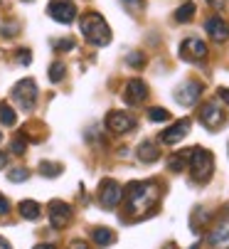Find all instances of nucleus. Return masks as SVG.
I'll list each match as a JSON object with an SVG mask.
<instances>
[{
    "mask_svg": "<svg viewBox=\"0 0 229 249\" xmlns=\"http://www.w3.org/2000/svg\"><path fill=\"white\" fill-rule=\"evenodd\" d=\"M207 3L214 8V10H222L224 8V3H227V0H207Z\"/></svg>",
    "mask_w": 229,
    "mask_h": 249,
    "instance_id": "473e14b6",
    "label": "nucleus"
},
{
    "mask_svg": "<svg viewBox=\"0 0 229 249\" xmlns=\"http://www.w3.org/2000/svg\"><path fill=\"white\" fill-rule=\"evenodd\" d=\"M126 64H128V67H136V69H141V67L145 64V57H143L141 52H131V54L126 57Z\"/></svg>",
    "mask_w": 229,
    "mask_h": 249,
    "instance_id": "bb28decb",
    "label": "nucleus"
},
{
    "mask_svg": "<svg viewBox=\"0 0 229 249\" xmlns=\"http://www.w3.org/2000/svg\"><path fill=\"white\" fill-rule=\"evenodd\" d=\"M148 119L153 124H163V121H170V111L163 109V106H153V109L148 111Z\"/></svg>",
    "mask_w": 229,
    "mask_h": 249,
    "instance_id": "4be33fe9",
    "label": "nucleus"
},
{
    "mask_svg": "<svg viewBox=\"0 0 229 249\" xmlns=\"http://www.w3.org/2000/svg\"><path fill=\"white\" fill-rule=\"evenodd\" d=\"M121 200H123V188L116 180H111V178L101 180V188H99V202H101V207L113 210Z\"/></svg>",
    "mask_w": 229,
    "mask_h": 249,
    "instance_id": "423d86ee",
    "label": "nucleus"
},
{
    "mask_svg": "<svg viewBox=\"0 0 229 249\" xmlns=\"http://www.w3.org/2000/svg\"><path fill=\"white\" fill-rule=\"evenodd\" d=\"M217 94H219V99H222V101H224V104L229 106V89H219Z\"/></svg>",
    "mask_w": 229,
    "mask_h": 249,
    "instance_id": "72a5a7b5",
    "label": "nucleus"
},
{
    "mask_svg": "<svg viewBox=\"0 0 229 249\" xmlns=\"http://www.w3.org/2000/svg\"><path fill=\"white\" fill-rule=\"evenodd\" d=\"M47 13H50L52 20H57V22H62V25H69V22H74V18H76V5L69 3V0H50Z\"/></svg>",
    "mask_w": 229,
    "mask_h": 249,
    "instance_id": "0eeeda50",
    "label": "nucleus"
},
{
    "mask_svg": "<svg viewBox=\"0 0 229 249\" xmlns=\"http://www.w3.org/2000/svg\"><path fill=\"white\" fill-rule=\"evenodd\" d=\"M0 124L3 126H15L18 124V114L10 109V104H0Z\"/></svg>",
    "mask_w": 229,
    "mask_h": 249,
    "instance_id": "aec40b11",
    "label": "nucleus"
},
{
    "mask_svg": "<svg viewBox=\"0 0 229 249\" xmlns=\"http://www.w3.org/2000/svg\"><path fill=\"white\" fill-rule=\"evenodd\" d=\"M35 249H57V247H54V244H37Z\"/></svg>",
    "mask_w": 229,
    "mask_h": 249,
    "instance_id": "e433bc0d",
    "label": "nucleus"
},
{
    "mask_svg": "<svg viewBox=\"0 0 229 249\" xmlns=\"http://www.w3.org/2000/svg\"><path fill=\"white\" fill-rule=\"evenodd\" d=\"M82 32H84L87 42L94 47H106L111 42V27L99 13H87L82 18Z\"/></svg>",
    "mask_w": 229,
    "mask_h": 249,
    "instance_id": "f03ea898",
    "label": "nucleus"
},
{
    "mask_svg": "<svg viewBox=\"0 0 229 249\" xmlns=\"http://www.w3.org/2000/svg\"><path fill=\"white\" fill-rule=\"evenodd\" d=\"M200 94H202V84L200 82H185L182 87H177L175 101L180 106H195L197 99H200Z\"/></svg>",
    "mask_w": 229,
    "mask_h": 249,
    "instance_id": "9b49d317",
    "label": "nucleus"
},
{
    "mask_svg": "<svg viewBox=\"0 0 229 249\" xmlns=\"http://www.w3.org/2000/svg\"><path fill=\"white\" fill-rule=\"evenodd\" d=\"M180 57L185 62H205L207 59V45L200 37H187L180 45Z\"/></svg>",
    "mask_w": 229,
    "mask_h": 249,
    "instance_id": "6e6552de",
    "label": "nucleus"
},
{
    "mask_svg": "<svg viewBox=\"0 0 229 249\" xmlns=\"http://www.w3.org/2000/svg\"><path fill=\"white\" fill-rule=\"evenodd\" d=\"M18 210H20V215L25 220H40V215H42V207L37 205L35 200H22Z\"/></svg>",
    "mask_w": 229,
    "mask_h": 249,
    "instance_id": "f3484780",
    "label": "nucleus"
},
{
    "mask_svg": "<svg viewBox=\"0 0 229 249\" xmlns=\"http://www.w3.org/2000/svg\"><path fill=\"white\" fill-rule=\"evenodd\" d=\"M165 249H177V247H175V244H168V247H165Z\"/></svg>",
    "mask_w": 229,
    "mask_h": 249,
    "instance_id": "4c0bfd02",
    "label": "nucleus"
},
{
    "mask_svg": "<svg viewBox=\"0 0 229 249\" xmlns=\"http://www.w3.org/2000/svg\"><path fill=\"white\" fill-rule=\"evenodd\" d=\"M138 158H141L143 163H156V160L160 158V151H158L156 143H150V141H143V143L138 146Z\"/></svg>",
    "mask_w": 229,
    "mask_h": 249,
    "instance_id": "dca6fc26",
    "label": "nucleus"
},
{
    "mask_svg": "<svg viewBox=\"0 0 229 249\" xmlns=\"http://www.w3.org/2000/svg\"><path fill=\"white\" fill-rule=\"evenodd\" d=\"M145 96H148V87H145L141 79H131V82L126 84V89H123V101L131 104V106L143 104Z\"/></svg>",
    "mask_w": 229,
    "mask_h": 249,
    "instance_id": "4468645a",
    "label": "nucleus"
},
{
    "mask_svg": "<svg viewBox=\"0 0 229 249\" xmlns=\"http://www.w3.org/2000/svg\"><path fill=\"white\" fill-rule=\"evenodd\" d=\"M0 249H13V247H10V242H8L5 237H0Z\"/></svg>",
    "mask_w": 229,
    "mask_h": 249,
    "instance_id": "c9c22d12",
    "label": "nucleus"
},
{
    "mask_svg": "<svg viewBox=\"0 0 229 249\" xmlns=\"http://www.w3.org/2000/svg\"><path fill=\"white\" fill-rule=\"evenodd\" d=\"M91 239H94L99 247H108L113 239H116V234H113L108 227H94V230H91Z\"/></svg>",
    "mask_w": 229,
    "mask_h": 249,
    "instance_id": "a211bd4d",
    "label": "nucleus"
},
{
    "mask_svg": "<svg viewBox=\"0 0 229 249\" xmlns=\"http://www.w3.org/2000/svg\"><path fill=\"white\" fill-rule=\"evenodd\" d=\"M187 158H190V151H182V153H177V156H173V158L168 160V168H170L173 173H182L185 165H187Z\"/></svg>",
    "mask_w": 229,
    "mask_h": 249,
    "instance_id": "412c9836",
    "label": "nucleus"
},
{
    "mask_svg": "<svg viewBox=\"0 0 229 249\" xmlns=\"http://www.w3.org/2000/svg\"><path fill=\"white\" fill-rule=\"evenodd\" d=\"M207 242H210L214 249H229V215H224V217L212 227V232L207 234Z\"/></svg>",
    "mask_w": 229,
    "mask_h": 249,
    "instance_id": "f8f14e48",
    "label": "nucleus"
},
{
    "mask_svg": "<svg viewBox=\"0 0 229 249\" xmlns=\"http://www.w3.org/2000/svg\"><path fill=\"white\" fill-rule=\"evenodd\" d=\"M25 148H27V138H25V133H20V136L13 141V153L22 156V153H25Z\"/></svg>",
    "mask_w": 229,
    "mask_h": 249,
    "instance_id": "cd10ccee",
    "label": "nucleus"
},
{
    "mask_svg": "<svg viewBox=\"0 0 229 249\" xmlns=\"http://www.w3.org/2000/svg\"><path fill=\"white\" fill-rule=\"evenodd\" d=\"M30 178V170L27 168H13L10 173H8V180L10 183H25Z\"/></svg>",
    "mask_w": 229,
    "mask_h": 249,
    "instance_id": "393cba45",
    "label": "nucleus"
},
{
    "mask_svg": "<svg viewBox=\"0 0 229 249\" xmlns=\"http://www.w3.org/2000/svg\"><path fill=\"white\" fill-rule=\"evenodd\" d=\"M13 99L18 101V106L22 111H32L35 104H37V82L35 79H20L13 87Z\"/></svg>",
    "mask_w": 229,
    "mask_h": 249,
    "instance_id": "20e7f679",
    "label": "nucleus"
},
{
    "mask_svg": "<svg viewBox=\"0 0 229 249\" xmlns=\"http://www.w3.org/2000/svg\"><path fill=\"white\" fill-rule=\"evenodd\" d=\"M69 249H89V244H87V242H82V239H76V242H71V244H69Z\"/></svg>",
    "mask_w": 229,
    "mask_h": 249,
    "instance_id": "2f4dec72",
    "label": "nucleus"
},
{
    "mask_svg": "<svg viewBox=\"0 0 229 249\" xmlns=\"http://www.w3.org/2000/svg\"><path fill=\"white\" fill-rule=\"evenodd\" d=\"M64 74H67L64 62H52V67H50V82H62Z\"/></svg>",
    "mask_w": 229,
    "mask_h": 249,
    "instance_id": "5701e85b",
    "label": "nucleus"
},
{
    "mask_svg": "<svg viewBox=\"0 0 229 249\" xmlns=\"http://www.w3.org/2000/svg\"><path fill=\"white\" fill-rule=\"evenodd\" d=\"M18 54H20V64L27 67V64H30V50H20Z\"/></svg>",
    "mask_w": 229,
    "mask_h": 249,
    "instance_id": "7c9ffc66",
    "label": "nucleus"
},
{
    "mask_svg": "<svg viewBox=\"0 0 229 249\" xmlns=\"http://www.w3.org/2000/svg\"><path fill=\"white\" fill-rule=\"evenodd\" d=\"M195 3H193V0H187V3H182L177 10H175V22H190V20H193L195 18Z\"/></svg>",
    "mask_w": 229,
    "mask_h": 249,
    "instance_id": "6ab92c4d",
    "label": "nucleus"
},
{
    "mask_svg": "<svg viewBox=\"0 0 229 249\" xmlns=\"http://www.w3.org/2000/svg\"><path fill=\"white\" fill-rule=\"evenodd\" d=\"M71 222V207L62 200H52L50 202V225L54 230H64Z\"/></svg>",
    "mask_w": 229,
    "mask_h": 249,
    "instance_id": "9d476101",
    "label": "nucleus"
},
{
    "mask_svg": "<svg viewBox=\"0 0 229 249\" xmlns=\"http://www.w3.org/2000/svg\"><path fill=\"white\" fill-rule=\"evenodd\" d=\"M121 5H123L131 15H138V13L145 8V0H121Z\"/></svg>",
    "mask_w": 229,
    "mask_h": 249,
    "instance_id": "a878e982",
    "label": "nucleus"
},
{
    "mask_svg": "<svg viewBox=\"0 0 229 249\" xmlns=\"http://www.w3.org/2000/svg\"><path fill=\"white\" fill-rule=\"evenodd\" d=\"M190 170L197 183H207L214 170V158L207 148H190Z\"/></svg>",
    "mask_w": 229,
    "mask_h": 249,
    "instance_id": "7ed1b4c3",
    "label": "nucleus"
},
{
    "mask_svg": "<svg viewBox=\"0 0 229 249\" xmlns=\"http://www.w3.org/2000/svg\"><path fill=\"white\" fill-rule=\"evenodd\" d=\"M106 128L111 133H128L131 128H136V119L131 114H126V111H108Z\"/></svg>",
    "mask_w": 229,
    "mask_h": 249,
    "instance_id": "1a4fd4ad",
    "label": "nucleus"
},
{
    "mask_svg": "<svg viewBox=\"0 0 229 249\" xmlns=\"http://www.w3.org/2000/svg\"><path fill=\"white\" fill-rule=\"evenodd\" d=\"M25 3H30V0H25Z\"/></svg>",
    "mask_w": 229,
    "mask_h": 249,
    "instance_id": "ea45409f",
    "label": "nucleus"
},
{
    "mask_svg": "<svg viewBox=\"0 0 229 249\" xmlns=\"http://www.w3.org/2000/svg\"><path fill=\"white\" fill-rule=\"evenodd\" d=\"M123 197H126V205H128L131 215H145V212H150L153 205L158 202L160 193H158L156 183L138 180V183H131L128 188H123Z\"/></svg>",
    "mask_w": 229,
    "mask_h": 249,
    "instance_id": "f257e3e1",
    "label": "nucleus"
},
{
    "mask_svg": "<svg viewBox=\"0 0 229 249\" xmlns=\"http://www.w3.org/2000/svg\"><path fill=\"white\" fill-rule=\"evenodd\" d=\"M5 165H8V156H5L3 151H0V170H3Z\"/></svg>",
    "mask_w": 229,
    "mask_h": 249,
    "instance_id": "f704fd0d",
    "label": "nucleus"
},
{
    "mask_svg": "<svg viewBox=\"0 0 229 249\" xmlns=\"http://www.w3.org/2000/svg\"><path fill=\"white\" fill-rule=\"evenodd\" d=\"M187 133H190V121L182 119V121L173 124L170 128H165V131L160 133V141H163L165 146H175V143H180V141H182Z\"/></svg>",
    "mask_w": 229,
    "mask_h": 249,
    "instance_id": "ddd939ff",
    "label": "nucleus"
},
{
    "mask_svg": "<svg viewBox=\"0 0 229 249\" xmlns=\"http://www.w3.org/2000/svg\"><path fill=\"white\" fill-rule=\"evenodd\" d=\"M205 30H207V35H210L214 42H224V40H229V25H227L219 15H212V18L205 22Z\"/></svg>",
    "mask_w": 229,
    "mask_h": 249,
    "instance_id": "2eb2a0df",
    "label": "nucleus"
},
{
    "mask_svg": "<svg viewBox=\"0 0 229 249\" xmlns=\"http://www.w3.org/2000/svg\"><path fill=\"white\" fill-rule=\"evenodd\" d=\"M40 173H42L45 178H57V175H62V165L42 160V163H40Z\"/></svg>",
    "mask_w": 229,
    "mask_h": 249,
    "instance_id": "b1692460",
    "label": "nucleus"
},
{
    "mask_svg": "<svg viewBox=\"0 0 229 249\" xmlns=\"http://www.w3.org/2000/svg\"><path fill=\"white\" fill-rule=\"evenodd\" d=\"M200 124L205 128H210V131H217V128H222L227 124V114H224V109L217 101H207V104H202V109H200Z\"/></svg>",
    "mask_w": 229,
    "mask_h": 249,
    "instance_id": "39448f33",
    "label": "nucleus"
},
{
    "mask_svg": "<svg viewBox=\"0 0 229 249\" xmlns=\"http://www.w3.org/2000/svg\"><path fill=\"white\" fill-rule=\"evenodd\" d=\"M8 212H10V202H8V197L0 195V215H8Z\"/></svg>",
    "mask_w": 229,
    "mask_h": 249,
    "instance_id": "c756f323",
    "label": "nucleus"
},
{
    "mask_svg": "<svg viewBox=\"0 0 229 249\" xmlns=\"http://www.w3.org/2000/svg\"><path fill=\"white\" fill-rule=\"evenodd\" d=\"M0 141H3V133H0Z\"/></svg>",
    "mask_w": 229,
    "mask_h": 249,
    "instance_id": "58836bf2",
    "label": "nucleus"
},
{
    "mask_svg": "<svg viewBox=\"0 0 229 249\" xmlns=\"http://www.w3.org/2000/svg\"><path fill=\"white\" fill-rule=\"evenodd\" d=\"M74 47V40L69 37V40H59V42H54V50H71Z\"/></svg>",
    "mask_w": 229,
    "mask_h": 249,
    "instance_id": "c85d7f7f",
    "label": "nucleus"
}]
</instances>
